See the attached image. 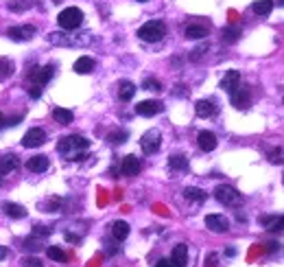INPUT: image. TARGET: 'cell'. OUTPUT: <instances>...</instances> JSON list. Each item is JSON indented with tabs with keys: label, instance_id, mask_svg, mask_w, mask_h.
I'll use <instances>...</instances> for the list:
<instances>
[{
	"label": "cell",
	"instance_id": "obj_1",
	"mask_svg": "<svg viewBox=\"0 0 284 267\" xmlns=\"http://www.w3.org/2000/svg\"><path fill=\"white\" fill-rule=\"evenodd\" d=\"M90 147V140L87 138H83V136H66V138H62L59 140V144H57V151L62 153V155H66L68 160H83L85 158V149Z\"/></svg>",
	"mask_w": 284,
	"mask_h": 267
},
{
	"label": "cell",
	"instance_id": "obj_2",
	"mask_svg": "<svg viewBox=\"0 0 284 267\" xmlns=\"http://www.w3.org/2000/svg\"><path fill=\"white\" fill-rule=\"evenodd\" d=\"M166 35V24L160 20H151L138 29V37L142 42H160Z\"/></svg>",
	"mask_w": 284,
	"mask_h": 267
},
{
	"label": "cell",
	"instance_id": "obj_3",
	"mask_svg": "<svg viewBox=\"0 0 284 267\" xmlns=\"http://www.w3.org/2000/svg\"><path fill=\"white\" fill-rule=\"evenodd\" d=\"M57 22H59L62 29L74 31V29H79L81 22H83V11L76 9V7H68V9H64L62 13L57 15Z\"/></svg>",
	"mask_w": 284,
	"mask_h": 267
},
{
	"label": "cell",
	"instance_id": "obj_4",
	"mask_svg": "<svg viewBox=\"0 0 284 267\" xmlns=\"http://www.w3.org/2000/svg\"><path fill=\"white\" fill-rule=\"evenodd\" d=\"M214 197H216L223 206H238L240 202H243L240 193H238L234 186H227V184L216 186V188H214Z\"/></svg>",
	"mask_w": 284,
	"mask_h": 267
},
{
	"label": "cell",
	"instance_id": "obj_5",
	"mask_svg": "<svg viewBox=\"0 0 284 267\" xmlns=\"http://www.w3.org/2000/svg\"><path fill=\"white\" fill-rule=\"evenodd\" d=\"M26 77L33 86H46L53 79V66H33Z\"/></svg>",
	"mask_w": 284,
	"mask_h": 267
},
{
	"label": "cell",
	"instance_id": "obj_6",
	"mask_svg": "<svg viewBox=\"0 0 284 267\" xmlns=\"http://www.w3.org/2000/svg\"><path fill=\"white\" fill-rule=\"evenodd\" d=\"M160 144H162V134L157 130H149L140 138V147L144 153H155L160 149Z\"/></svg>",
	"mask_w": 284,
	"mask_h": 267
},
{
	"label": "cell",
	"instance_id": "obj_7",
	"mask_svg": "<svg viewBox=\"0 0 284 267\" xmlns=\"http://www.w3.org/2000/svg\"><path fill=\"white\" fill-rule=\"evenodd\" d=\"M44 142H46V132L40 130V127H33V130H29L24 134V138H22V144L29 149H35Z\"/></svg>",
	"mask_w": 284,
	"mask_h": 267
},
{
	"label": "cell",
	"instance_id": "obj_8",
	"mask_svg": "<svg viewBox=\"0 0 284 267\" xmlns=\"http://www.w3.org/2000/svg\"><path fill=\"white\" fill-rule=\"evenodd\" d=\"M249 101H251V92H249V88L238 86L236 90L232 92V105H234L236 110H247V108H249Z\"/></svg>",
	"mask_w": 284,
	"mask_h": 267
},
{
	"label": "cell",
	"instance_id": "obj_9",
	"mask_svg": "<svg viewBox=\"0 0 284 267\" xmlns=\"http://www.w3.org/2000/svg\"><path fill=\"white\" fill-rule=\"evenodd\" d=\"M7 35L15 42H24V40H31L35 35V26L33 24H22V26H11L7 31Z\"/></svg>",
	"mask_w": 284,
	"mask_h": 267
},
{
	"label": "cell",
	"instance_id": "obj_10",
	"mask_svg": "<svg viewBox=\"0 0 284 267\" xmlns=\"http://www.w3.org/2000/svg\"><path fill=\"white\" fill-rule=\"evenodd\" d=\"M206 226H208V230L216 232V235H221V232H227L229 230V221L223 215H208L206 217Z\"/></svg>",
	"mask_w": 284,
	"mask_h": 267
},
{
	"label": "cell",
	"instance_id": "obj_11",
	"mask_svg": "<svg viewBox=\"0 0 284 267\" xmlns=\"http://www.w3.org/2000/svg\"><path fill=\"white\" fill-rule=\"evenodd\" d=\"M140 169H142V164H140V160L136 158V155H125V158H123V164H120V171H123V175L134 177V175L140 173Z\"/></svg>",
	"mask_w": 284,
	"mask_h": 267
},
{
	"label": "cell",
	"instance_id": "obj_12",
	"mask_svg": "<svg viewBox=\"0 0 284 267\" xmlns=\"http://www.w3.org/2000/svg\"><path fill=\"white\" fill-rule=\"evenodd\" d=\"M238 86H240V72H238V70H227L225 77L221 79V88H223L225 92L232 94Z\"/></svg>",
	"mask_w": 284,
	"mask_h": 267
},
{
	"label": "cell",
	"instance_id": "obj_13",
	"mask_svg": "<svg viewBox=\"0 0 284 267\" xmlns=\"http://www.w3.org/2000/svg\"><path fill=\"white\" fill-rule=\"evenodd\" d=\"M136 112L140 116H155L162 112V103L160 101H140L136 105Z\"/></svg>",
	"mask_w": 284,
	"mask_h": 267
},
{
	"label": "cell",
	"instance_id": "obj_14",
	"mask_svg": "<svg viewBox=\"0 0 284 267\" xmlns=\"http://www.w3.org/2000/svg\"><path fill=\"white\" fill-rule=\"evenodd\" d=\"M197 142H199L201 151H214V149H216V136L212 132H199Z\"/></svg>",
	"mask_w": 284,
	"mask_h": 267
},
{
	"label": "cell",
	"instance_id": "obj_15",
	"mask_svg": "<svg viewBox=\"0 0 284 267\" xmlns=\"http://www.w3.org/2000/svg\"><path fill=\"white\" fill-rule=\"evenodd\" d=\"M26 169L33 171V173H44L48 169V158L46 155H33V158L26 160Z\"/></svg>",
	"mask_w": 284,
	"mask_h": 267
},
{
	"label": "cell",
	"instance_id": "obj_16",
	"mask_svg": "<svg viewBox=\"0 0 284 267\" xmlns=\"http://www.w3.org/2000/svg\"><path fill=\"white\" fill-rule=\"evenodd\" d=\"M186 259H188V248L184 243L173 248V254H171V261L175 263V267H184L186 265Z\"/></svg>",
	"mask_w": 284,
	"mask_h": 267
},
{
	"label": "cell",
	"instance_id": "obj_17",
	"mask_svg": "<svg viewBox=\"0 0 284 267\" xmlns=\"http://www.w3.org/2000/svg\"><path fill=\"white\" fill-rule=\"evenodd\" d=\"M18 166H20V162L15 155H2V158H0V173L2 175H9L11 171H15Z\"/></svg>",
	"mask_w": 284,
	"mask_h": 267
},
{
	"label": "cell",
	"instance_id": "obj_18",
	"mask_svg": "<svg viewBox=\"0 0 284 267\" xmlns=\"http://www.w3.org/2000/svg\"><path fill=\"white\" fill-rule=\"evenodd\" d=\"M112 237L116 241H125L129 237V224L127 221H114L112 224Z\"/></svg>",
	"mask_w": 284,
	"mask_h": 267
},
{
	"label": "cell",
	"instance_id": "obj_19",
	"mask_svg": "<svg viewBox=\"0 0 284 267\" xmlns=\"http://www.w3.org/2000/svg\"><path fill=\"white\" fill-rule=\"evenodd\" d=\"M195 110H197V116H201V119H210V116L216 112L214 103H212V101H206V99H204V101H197Z\"/></svg>",
	"mask_w": 284,
	"mask_h": 267
},
{
	"label": "cell",
	"instance_id": "obj_20",
	"mask_svg": "<svg viewBox=\"0 0 284 267\" xmlns=\"http://www.w3.org/2000/svg\"><path fill=\"white\" fill-rule=\"evenodd\" d=\"M136 94V86L131 81H120L118 86V99L120 101H131Z\"/></svg>",
	"mask_w": 284,
	"mask_h": 267
},
{
	"label": "cell",
	"instance_id": "obj_21",
	"mask_svg": "<svg viewBox=\"0 0 284 267\" xmlns=\"http://www.w3.org/2000/svg\"><path fill=\"white\" fill-rule=\"evenodd\" d=\"M208 35V29L201 24H188L186 26V37L188 40H204V37Z\"/></svg>",
	"mask_w": 284,
	"mask_h": 267
},
{
	"label": "cell",
	"instance_id": "obj_22",
	"mask_svg": "<svg viewBox=\"0 0 284 267\" xmlns=\"http://www.w3.org/2000/svg\"><path fill=\"white\" fill-rule=\"evenodd\" d=\"M92 70H94V59L92 57H79L74 62V72H79V75H87Z\"/></svg>",
	"mask_w": 284,
	"mask_h": 267
},
{
	"label": "cell",
	"instance_id": "obj_23",
	"mask_svg": "<svg viewBox=\"0 0 284 267\" xmlns=\"http://www.w3.org/2000/svg\"><path fill=\"white\" fill-rule=\"evenodd\" d=\"M262 224L271 232H284V217H265Z\"/></svg>",
	"mask_w": 284,
	"mask_h": 267
},
{
	"label": "cell",
	"instance_id": "obj_24",
	"mask_svg": "<svg viewBox=\"0 0 284 267\" xmlns=\"http://www.w3.org/2000/svg\"><path fill=\"white\" fill-rule=\"evenodd\" d=\"M2 210H4V215L13 217V219H22V217H26V208H22L20 204H11V202H7V204L2 206Z\"/></svg>",
	"mask_w": 284,
	"mask_h": 267
},
{
	"label": "cell",
	"instance_id": "obj_25",
	"mask_svg": "<svg viewBox=\"0 0 284 267\" xmlns=\"http://www.w3.org/2000/svg\"><path fill=\"white\" fill-rule=\"evenodd\" d=\"M53 119L57 121V123H62V125H70L72 123V112H70V110H64V108H55L53 110Z\"/></svg>",
	"mask_w": 284,
	"mask_h": 267
},
{
	"label": "cell",
	"instance_id": "obj_26",
	"mask_svg": "<svg viewBox=\"0 0 284 267\" xmlns=\"http://www.w3.org/2000/svg\"><path fill=\"white\" fill-rule=\"evenodd\" d=\"M251 11L258 15H269L273 11V0H258V2L251 4Z\"/></svg>",
	"mask_w": 284,
	"mask_h": 267
},
{
	"label": "cell",
	"instance_id": "obj_27",
	"mask_svg": "<svg viewBox=\"0 0 284 267\" xmlns=\"http://www.w3.org/2000/svg\"><path fill=\"white\" fill-rule=\"evenodd\" d=\"M184 197L186 199H190V202H197V204H201L206 199V193L201 191V188H195V186H188V188H184Z\"/></svg>",
	"mask_w": 284,
	"mask_h": 267
},
{
	"label": "cell",
	"instance_id": "obj_28",
	"mask_svg": "<svg viewBox=\"0 0 284 267\" xmlns=\"http://www.w3.org/2000/svg\"><path fill=\"white\" fill-rule=\"evenodd\" d=\"M168 164H171V169L173 171H184L186 166H188V160H186V155H171L168 158Z\"/></svg>",
	"mask_w": 284,
	"mask_h": 267
},
{
	"label": "cell",
	"instance_id": "obj_29",
	"mask_svg": "<svg viewBox=\"0 0 284 267\" xmlns=\"http://www.w3.org/2000/svg\"><path fill=\"white\" fill-rule=\"evenodd\" d=\"M46 254H48V259L57 261V263H66V261H68V254H66L62 248H55V246H51V248L46 250Z\"/></svg>",
	"mask_w": 284,
	"mask_h": 267
},
{
	"label": "cell",
	"instance_id": "obj_30",
	"mask_svg": "<svg viewBox=\"0 0 284 267\" xmlns=\"http://www.w3.org/2000/svg\"><path fill=\"white\" fill-rule=\"evenodd\" d=\"M238 35H240V29H236V26H225L223 29V42L225 44H234L238 40Z\"/></svg>",
	"mask_w": 284,
	"mask_h": 267
},
{
	"label": "cell",
	"instance_id": "obj_31",
	"mask_svg": "<svg viewBox=\"0 0 284 267\" xmlns=\"http://www.w3.org/2000/svg\"><path fill=\"white\" fill-rule=\"evenodd\" d=\"M33 4V0H9V11H15V13H22Z\"/></svg>",
	"mask_w": 284,
	"mask_h": 267
},
{
	"label": "cell",
	"instance_id": "obj_32",
	"mask_svg": "<svg viewBox=\"0 0 284 267\" xmlns=\"http://www.w3.org/2000/svg\"><path fill=\"white\" fill-rule=\"evenodd\" d=\"M269 162H273V164H284V147H273V149H269Z\"/></svg>",
	"mask_w": 284,
	"mask_h": 267
},
{
	"label": "cell",
	"instance_id": "obj_33",
	"mask_svg": "<svg viewBox=\"0 0 284 267\" xmlns=\"http://www.w3.org/2000/svg\"><path fill=\"white\" fill-rule=\"evenodd\" d=\"M107 140L112 142V144H120V142H125L127 140V132H112L107 136Z\"/></svg>",
	"mask_w": 284,
	"mask_h": 267
},
{
	"label": "cell",
	"instance_id": "obj_34",
	"mask_svg": "<svg viewBox=\"0 0 284 267\" xmlns=\"http://www.w3.org/2000/svg\"><path fill=\"white\" fill-rule=\"evenodd\" d=\"M142 88H144V90L160 92V90H162V83L157 81V79H144V83H142Z\"/></svg>",
	"mask_w": 284,
	"mask_h": 267
},
{
	"label": "cell",
	"instance_id": "obj_35",
	"mask_svg": "<svg viewBox=\"0 0 284 267\" xmlns=\"http://www.w3.org/2000/svg\"><path fill=\"white\" fill-rule=\"evenodd\" d=\"M22 267H44V263L35 257H24L22 259Z\"/></svg>",
	"mask_w": 284,
	"mask_h": 267
},
{
	"label": "cell",
	"instance_id": "obj_36",
	"mask_svg": "<svg viewBox=\"0 0 284 267\" xmlns=\"http://www.w3.org/2000/svg\"><path fill=\"white\" fill-rule=\"evenodd\" d=\"M51 235V228H46V226H35L33 228V237H48Z\"/></svg>",
	"mask_w": 284,
	"mask_h": 267
},
{
	"label": "cell",
	"instance_id": "obj_37",
	"mask_svg": "<svg viewBox=\"0 0 284 267\" xmlns=\"http://www.w3.org/2000/svg\"><path fill=\"white\" fill-rule=\"evenodd\" d=\"M24 248H26V250H31V252H37V250H40L42 246L35 241V239H26V241H24Z\"/></svg>",
	"mask_w": 284,
	"mask_h": 267
},
{
	"label": "cell",
	"instance_id": "obj_38",
	"mask_svg": "<svg viewBox=\"0 0 284 267\" xmlns=\"http://www.w3.org/2000/svg\"><path fill=\"white\" fill-rule=\"evenodd\" d=\"M29 94H31V99H40L42 97V86H31Z\"/></svg>",
	"mask_w": 284,
	"mask_h": 267
},
{
	"label": "cell",
	"instance_id": "obj_39",
	"mask_svg": "<svg viewBox=\"0 0 284 267\" xmlns=\"http://www.w3.org/2000/svg\"><path fill=\"white\" fill-rule=\"evenodd\" d=\"M155 267H175V263H173L171 259H160V261L155 263Z\"/></svg>",
	"mask_w": 284,
	"mask_h": 267
},
{
	"label": "cell",
	"instance_id": "obj_40",
	"mask_svg": "<svg viewBox=\"0 0 284 267\" xmlns=\"http://www.w3.org/2000/svg\"><path fill=\"white\" fill-rule=\"evenodd\" d=\"M206 267H216V254H210L206 259Z\"/></svg>",
	"mask_w": 284,
	"mask_h": 267
},
{
	"label": "cell",
	"instance_id": "obj_41",
	"mask_svg": "<svg viewBox=\"0 0 284 267\" xmlns=\"http://www.w3.org/2000/svg\"><path fill=\"white\" fill-rule=\"evenodd\" d=\"M204 51H206V46H199V48H195V51H193V59H199L201 55H204Z\"/></svg>",
	"mask_w": 284,
	"mask_h": 267
},
{
	"label": "cell",
	"instance_id": "obj_42",
	"mask_svg": "<svg viewBox=\"0 0 284 267\" xmlns=\"http://www.w3.org/2000/svg\"><path fill=\"white\" fill-rule=\"evenodd\" d=\"M7 257H9V250L0 246V261H2V259H7Z\"/></svg>",
	"mask_w": 284,
	"mask_h": 267
},
{
	"label": "cell",
	"instance_id": "obj_43",
	"mask_svg": "<svg viewBox=\"0 0 284 267\" xmlns=\"http://www.w3.org/2000/svg\"><path fill=\"white\" fill-rule=\"evenodd\" d=\"M4 127H7V119H4V114L0 112V130H4Z\"/></svg>",
	"mask_w": 284,
	"mask_h": 267
},
{
	"label": "cell",
	"instance_id": "obj_44",
	"mask_svg": "<svg viewBox=\"0 0 284 267\" xmlns=\"http://www.w3.org/2000/svg\"><path fill=\"white\" fill-rule=\"evenodd\" d=\"M22 121V116H15V119H11V121H7V125H18Z\"/></svg>",
	"mask_w": 284,
	"mask_h": 267
},
{
	"label": "cell",
	"instance_id": "obj_45",
	"mask_svg": "<svg viewBox=\"0 0 284 267\" xmlns=\"http://www.w3.org/2000/svg\"><path fill=\"white\" fill-rule=\"evenodd\" d=\"M2 182H4V175H2V173H0V184H2Z\"/></svg>",
	"mask_w": 284,
	"mask_h": 267
},
{
	"label": "cell",
	"instance_id": "obj_46",
	"mask_svg": "<svg viewBox=\"0 0 284 267\" xmlns=\"http://www.w3.org/2000/svg\"><path fill=\"white\" fill-rule=\"evenodd\" d=\"M278 2H280V4H284V0H278Z\"/></svg>",
	"mask_w": 284,
	"mask_h": 267
},
{
	"label": "cell",
	"instance_id": "obj_47",
	"mask_svg": "<svg viewBox=\"0 0 284 267\" xmlns=\"http://www.w3.org/2000/svg\"><path fill=\"white\" fill-rule=\"evenodd\" d=\"M138 2H146V0H138Z\"/></svg>",
	"mask_w": 284,
	"mask_h": 267
}]
</instances>
